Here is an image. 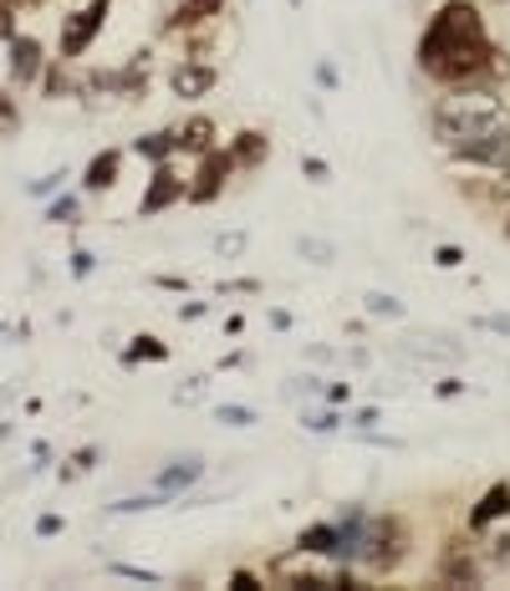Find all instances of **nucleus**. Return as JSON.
Here are the masks:
<instances>
[{
    "mask_svg": "<svg viewBox=\"0 0 510 591\" xmlns=\"http://www.w3.org/2000/svg\"><path fill=\"white\" fill-rule=\"evenodd\" d=\"M367 312L373 316H403V302H393V296H367Z\"/></svg>",
    "mask_w": 510,
    "mask_h": 591,
    "instance_id": "nucleus-25",
    "label": "nucleus"
},
{
    "mask_svg": "<svg viewBox=\"0 0 510 591\" xmlns=\"http://www.w3.org/2000/svg\"><path fill=\"white\" fill-rule=\"evenodd\" d=\"M454 393H464V383L460 377H444V383H439V398H454Z\"/></svg>",
    "mask_w": 510,
    "mask_h": 591,
    "instance_id": "nucleus-34",
    "label": "nucleus"
},
{
    "mask_svg": "<svg viewBox=\"0 0 510 591\" xmlns=\"http://www.w3.org/2000/svg\"><path fill=\"white\" fill-rule=\"evenodd\" d=\"M57 531H61V520H57V515H41V520H37V535H57Z\"/></svg>",
    "mask_w": 510,
    "mask_h": 591,
    "instance_id": "nucleus-33",
    "label": "nucleus"
},
{
    "mask_svg": "<svg viewBox=\"0 0 510 591\" xmlns=\"http://www.w3.org/2000/svg\"><path fill=\"white\" fill-rule=\"evenodd\" d=\"M219 11H225V0H179V6L164 16V26H158V31H164V37H174V31H179V37H184V31H195V26H209Z\"/></svg>",
    "mask_w": 510,
    "mask_h": 591,
    "instance_id": "nucleus-11",
    "label": "nucleus"
},
{
    "mask_svg": "<svg viewBox=\"0 0 510 591\" xmlns=\"http://www.w3.org/2000/svg\"><path fill=\"white\" fill-rule=\"evenodd\" d=\"M429 128H434V138L450 148V154L474 158L490 138H500L510 128V108H506V97L480 82L450 87V92L434 102V112H429Z\"/></svg>",
    "mask_w": 510,
    "mask_h": 591,
    "instance_id": "nucleus-2",
    "label": "nucleus"
},
{
    "mask_svg": "<svg viewBox=\"0 0 510 591\" xmlns=\"http://www.w3.org/2000/svg\"><path fill=\"white\" fill-rule=\"evenodd\" d=\"M464 260V250H454V245H439L434 250V266H444V270H454Z\"/></svg>",
    "mask_w": 510,
    "mask_h": 591,
    "instance_id": "nucleus-29",
    "label": "nucleus"
},
{
    "mask_svg": "<svg viewBox=\"0 0 510 591\" xmlns=\"http://www.w3.org/2000/svg\"><path fill=\"white\" fill-rule=\"evenodd\" d=\"M231 587H235V591H255V587H261V577H251V571H235Z\"/></svg>",
    "mask_w": 510,
    "mask_h": 591,
    "instance_id": "nucleus-31",
    "label": "nucleus"
},
{
    "mask_svg": "<svg viewBox=\"0 0 510 591\" xmlns=\"http://www.w3.org/2000/svg\"><path fill=\"white\" fill-rule=\"evenodd\" d=\"M67 179V174H51V179H41V184H31V194H47V189H57V184Z\"/></svg>",
    "mask_w": 510,
    "mask_h": 591,
    "instance_id": "nucleus-36",
    "label": "nucleus"
},
{
    "mask_svg": "<svg viewBox=\"0 0 510 591\" xmlns=\"http://www.w3.org/2000/svg\"><path fill=\"white\" fill-rule=\"evenodd\" d=\"M118 169H122V148H102L98 158H87V169H82V189L87 194H102L118 184Z\"/></svg>",
    "mask_w": 510,
    "mask_h": 591,
    "instance_id": "nucleus-13",
    "label": "nucleus"
},
{
    "mask_svg": "<svg viewBox=\"0 0 510 591\" xmlns=\"http://www.w3.org/2000/svg\"><path fill=\"white\" fill-rule=\"evenodd\" d=\"M108 11L112 0H87V6H77L72 16H67V26H61V61H77L92 41L102 37V26H108Z\"/></svg>",
    "mask_w": 510,
    "mask_h": 591,
    "instance_id": "nucleus-5",
    "label": "nucleus"
},
{
    "mask_svg": "<svg viewBox=\"0 0 510 591\" xmlns=\"http://www.w3.org/2000/svg\"><path fill=\"white\" fill-rule=\"evenodd\" d=\"M342 423H347V418H342V408H337V413H312V418H306V429L327 434V429H342Z\"/></svg>",
    "mask_w": 510,
    "mask_h": 591,
    "instance_id": "nucleus-26",
    "label": "nucleus"
},
{
    "mask_svg": "<svg viewBox=\"0 0 510 591\" xmlns=\"http://www.w3.org/2000/svg\"><path fill=\"white\" fill-rule=\"evenodd\" d=\"M506 240H510V219H506Z\"/></svg>",
    "mask_w": 510,
    "mask_h": 591,
    "instance_id": "nucleus-37",
    "label": "nucleus"
},
{
    "mask_svg": "<svg viewBox=\"0 0 510 591\" xmlns=\"http://www.w3.org/2000/svg\"><path fill=\"white\" fill-rule=\"evenodd\" d=\"M231 174H235V158H231V148H209L205 158H199V169H195V184H189V205H215L219 194H225V184H231Z\"/></svg>",
    "mask_w": 510,
    "mask_h": 591,
    "instance_id": "nucleus-6",
    "label": "nucleus"
},
{
    "mask_svg": "<svg viewBox=\"0 0 510 591\" xmlns=\"http://www.w3.org/2000/svg\"><path fill=\"white\" fill-rule=\"evenodd\" d=\"M490 561H496V567L510 561V535H496V541H490Z\"/></svg>",
    "mask_w": 510,
    "mask_h": 591,
    "instance_id": "nucleus-30",
    "label": "nucleus"
},
{
    "mask_svg": "<svg viewBox=\"0 0 510 591\" xmlns=\"http://www.w3.org/2000/svg\"><path fill=\"white\" fill-rule=\"evenodd\" d=\"M134 154H138V158H148V164H169V158L179 154V128H158V134L138 138Z\"/></svg>",
    "mask_w": 510,
    "mask_h": 591,
    "instance_id": "nucleus-17",
    "label": "nucleus"
},
{
    "mask_svg": "<svg viewBox=\"0 0 510 591\" xmlns=\"http://www.w3.org/2000/svg\"><path fill=\"white\" fill-rule=\"evenodd\" d=\"M271 577H276L281 587H306V591H322V587H357V581L342 571V561H337V567H316V555L302 551V545H296L292 555H276V561H271Z\"/></svg>",
    "mask_w": 510,
    "mask_h": 591,
    "instance_id": "nucleus-3",
    "label": "nucleus"
},
{
    "mask_svg": "<svg viewBox=\"0 0 510 591\" xmlns=\"http://www.w3.org/2000/svg\"><path fill=\"white\" fill-rule=\"evenodd\" d=\"M490 199L510 209V164H506V169H500V179H490Z\"/></svg>",
    "mask_w": 510,
    "mask_h": 591,
    "instance_id": "nucleus-27",
    "label": "nucleus"
},
{
    "mask_svg": "<svg viewBox=\"0 0 510 591\" xmlns=\"http://www.w3.org/2000/svg\"><path fill=\"white\" fill-rule=\"evenodd\" d=\"M506 515H510V484L500 480V484H490L486 495H480V505L470 510V531H490V525Z\"/></svg>",
    "mask_w": 510,
    "mask_h": 591,
    "instance_id": "nucleus-14",
    "label": "nucleus"
},
{
    "mask_svg": "<svg viewBox=\"0 0 510 591\" xmlns=\"http://www.w3.org/2000/svg\"><path fill=\"white\" fill-rule=\"evenodd\" d=\"M302 169H306V174H312V179H327V164H322V158H306Z\"/></svg>",
    "mask_w": 510,
    "mask_h": 591,
    "instance_id": "nucleus-35",
    "label": "nucleus"
},
{
    "mask_svg": "<svg viewBox=\"0 0 510 591\" xmlns=\"http://www.w3.org/2000/svg\"><path fill=\"white\" fill-rule=\"evenodd\" d=\"M164 357H169V347H164L158 337H134V347L122 352V363H128V367H134V363H164Z\"/></svg>",
    "mask_w": 510,
    "mask_h": 591,
    "instance_id": "nucleus-19",
    "label": "nucleus"
},
{
    "mask_svg": "<svg viewBox=\"0 0 510 591\" xmlns=\"http://www.w3.org/2000/svg\"><path fill=\"white\" fill-rule=\"evenodd\" d=\"M231 158H235V169H241V174L266 169V158H271V138L261 134V128H245V134H235Z\"/></svg>",
    "mask_w": 510,
    "mask_h": 591,
    "instance_id": "nucleus-12",
    "label": "nucleus"
},
{
    "mask_svg": "<svg viewBox=\"0 0 510 591\" xmlns=\"http://www.w3.org/2000/svg\"><path fill=\"white\" fill-rule=\"evenodd\" d=\"M189 194V184L174 174V164H154V174H148V189H144V199H138V215L144 219H154V215H164V209H174Z\"/></svg>",
    "mask_w": 510,
    "mask_h": 591,
    "instance_id": "nucleus-7",
    "label": "nucleus"
},
{
    "mask_svg": "<svg viewBox=\"0 0 510 591\" xmlns=\"http://www.w3.org/2000/svg\"><path fill=\"white\" fill-rule=\"evenodd\" d=\"M215 423H231V429H251L255 413L241 408V403H215Z\"/></svg>",
    "mask_w": 510,
    "mask_h": 591,
    "instance_id": "nucleus-20",
    "label": "nucleus"
},
{
    "mask_svg": "<svg viewBox=\"0 0 510 591\" xmlns=\"http://www.w3.org/2000/svg\"><path fill=\"white\" fill-rule=\"evenodd\" d=\"M296 545L312 555H332L337 561V520H322V525H306L302 535H296Z\"/></svg>",
    "mask_w": 510,
    "mask_h": 591,
    "instance_id": "nucleus-18",
    "label": "nucleus"
},
{
    "mask_svg": "<svg viewBox=\"0 0 510 591\" xmlns=\"http://www.w3.org/2000/svg\"><path fill=\"white\" fill-rule=\"evenodd\" d=\"M205 474V459L199 454H184V459H169L164 470H158V490L164 495H179V490H189V484Z\"/></svg>",
    "mask_w": 510,
    "mask_h": 591,
    "instance_id": "nucleus-15",
    "label": "nucleus"
},
{
    "mask_svg": "<svg viewBox=\"0 0 510 591\" xmlns=\"http://www.w3.org/2000/svg\"><path fill=\"white\" fill-rule=\"evenodd\" d=\"M87 270H92V255L77 250V255H72V276H87Z\"/></svg>",
    "mask_w": 510,
    "mask_h": 591,
    "instance_id": "nucleus-32",
    "label": "nucleus"
},
{
    "mask_svg": "<svg viewBox=\"0 0 510 591\" xmlns=\"http://www.w3.org/2000/svg\"><path fill=\"white\" fill-rule=\"evenodd\" d=\"M112 577H134L144 587H158V571H144V567H112Z\"/></svg>",
    "mask_w": 510,
    "mask_h": 591,
    "instance_id": "nucleus-28",
    "label": "nucleus"
},
{
    "mask_svg": "<svg viewBox=\"0 0 510 591\" xmlns=\"http://www.w3.org/2000/svg\"><path fill=\"white\" fill-rule=\"evenodd\" d=\"M215 82H219V67L205 61V57H184L169 72L174 97H205V92H215Z\"/></svg>",
    "mask_w": 510,
    "mask_h": 591,
    "instance_id": "nucleus-8",
    "label": "nucleus"
},
{
    "mask_svg": "<svg viewBox=\"0 0 510 591\" xmlns=\"http://www.w3.org/2000/svg\"><path fill=\"white\" fill-rule=\"evenodd\" d=\"M47 219H57V225H77V194H61L57 205L47 209Z\"/></svg>",
    "mask_w": 510,
    "mask_h": 591,
    "instance_id": "nucleus-22",
    "label": "nucleus"
},
{
    "mask_svg": "<svg viewBox=\"0 0 510 591\" xmlns=\"http://www.w3.org/2000/svg\"><path fill=\"white\" fill-rule=\"evenodd\" d=\"M215 122L205 118V112H195L189 122H179V154H195V158H205L209 148H215Z\"/></svg>",
    "mask_w": 510,
    "mask_h": 591,
    "instance_id": "nucleus-16",
    "label": "nucleus"
},
{
    "mask_svg": "<svg viewBox=\"0 0 510 591\" xmlns=\"http://www.w3.org/2000/svg\"><path fill=\"white\" fill-rule=\"evenodd\" d=\"M6 51H11V87L37 82L41 67H47V51H41V41H37V37H21V31H16V37L6 41Z\"/></svg>",
    "mask_w": 510,
    "mask_h": 591,
    "instance_id": "nucleus-9",
    "label": "nucleus"
},
{
    "mask_svg": "<svg viewBox=\"0 0 510 591\" xmlns=\"http://www.w3.org/2000/svg\"><path fill=\"white\" fill-rule=\"evenodd\" d=\"M16 6H26V0H16Z\"/></svg>",
    "mask_w": 510,
    "mask_h": 591,
    "instance_id": "nucleus-38",
    "label": "nucleus"
},
{
    "mask_svg": "<svg viewBox=\"0 0 510 591\" xmlns=\"http://www.w3.org/2000/svg\"><path fill=\"white\" fill-rule=\"evenodd\" d=\"M474 326H480V332H496V337H510V312H500V316H474Z\"/></svg>",
    "mask_w": 510,
    "mask_h": 591,
    "instance_id": "nucleus-24",
    "label": "nucleus"
},
{
    "mask_svg": "<svg viewBox=\"0 0 510 591\" xmlns=\"http://www.w3.org/2000/svg\"><path fill=\"white\" fill-rule=\"evenodd\" d=\"M245 250V229H225L215 235V255H241Z\"/></svg>",
    "mask_w": 510,
    "mask_h": 591,
    "instance_id": "nucleus-23",
    "label": "nucleus"
},
{
    "mask_svg": "<svg viewBox=\"0 0 510 591\" xmlns=\"http://www.w3.org/2000/svg\"><path fill=\"white\" fill-rule=\"evenodd\" d=\"M419 72L439 87H474L490 77H506L510 61L490 41L486 16L470 0H444L419 37Z\"/></svg>",
    "mask_w": 510,
    "mask_h": 591,
    "instance_id": "nucleus-1",
    "label": "nucleus"
},
{
    "mask_svg": "<svg viewBox=\"0 0 510 591\" xmlns=\"http://www.w3.org/2000/svg\"><path fill=\"white\" fill-rule=\"evenodd\" d=\"M480 577H486V567H480L474 545H464V541H454L444 551V561H439V581H450V587H480Z\"/></svg>",
    "mask_w": 510,
    "mask_h": 591,
    "instance_id": "nucleus-10",
    "label": "nucleus"
},
{
    "mask_svg": "<svg viewBox=\"0 0 510 591\" xmlns=\"http://www.w3.org/2000/svg\"><path fill=\"white\" fill-rule=\"evenodd\" d=\"M296 250H302L306 260H316V266H327V260H337V250H332L327 240H316V235H302V240H296Z\"/></svg>",
    "mask_w": 510,
    "mask_h": 591,
    "instance_id": "nucleus-21",
    "label": "nucleus"
},
{
    "mask_svg": "<svg viewBox=\"0 0 510 591\" xmlns=\"http://www.w3.org/2000/svg\"><path fill=\"white\" fill-rule=\"evenodd\" d=\"M413 535H409V520L399 515H377L367 520V545H363V561L377 571V577H389L393 567H399L403 555H409Z\"/></svg>",
    "mask_w": 510,
    "mask_h": 591,
    "instance_id": "nucleus-4",
    "label": "nucleus"
}]
</instances>
